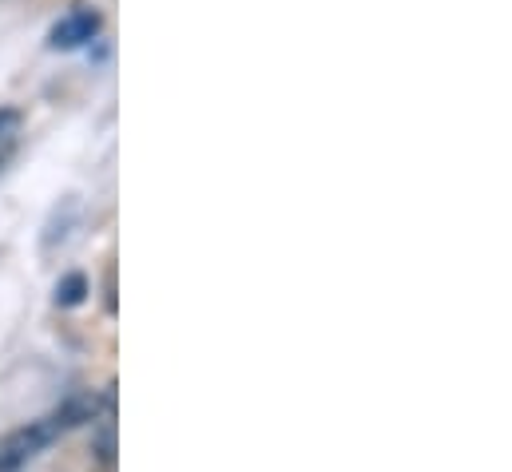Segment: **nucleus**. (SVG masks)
<instances>
[{
    "mask_svg": "<svg viewBox=\"0 0 512 472\" xmlns=\"http://www.w3.org/2000/svg\"><path fill=\"white\" fill-rule=\"evenodd\" d=\"M96 413V397H88V401H72V405H64L60 413H52V417H44V421H32L28 429H16L4 445H0V472H20L48 441H56L64 429H72V425H80L84 417H92Z\"/></svg>",
    "mask_w": 512,
    "mask_h": 472,
    "instance_id": "obj_1",
    "label": "nucleus"
},
{
    "mask_svg": "<svg viewBox=\"0 0 512 472\" xmlns=\"http://www.w3.org/2000/svg\"><path fill=\"white\" fill-rule=\"evenodd\" d=\"M100 32V12H92V8H76V12H68L56 28H52V48H64V52H72V48H84L92 36Z\"/></svg>",
    "mask_w": 512,
    "mask_h": 472,
    "instance_id": "obj_2",
    "label": "nucleus"
},
{
    "mask_svg": "<svg viewBox=\"0 0 512 472\" xmlns=\"http://www.w3.org/2000/svg\"><path fill=\"white\" fill-rule=\"evenodd\" d=\"M84 290H88V282H84L80 274H68V278L56 286V302H60V306H76V302L84 298Z\"/></svg>",
    "mask_w": 512,
    "mask_h": 472,
    "instance_id": "obj_3",
    "label": "nucleus"
},
{
    "mask_svg": "<svg viewBox=\"0 0 512 472\" xmlns=\"http://www.w3.org/2000/svg\"><path fill=\"white\" fill-rule=\"evenodd\" d=\"M112 453H116V437H112V425L104 429V437H100V461L104 465H112Z\"/></svg>",
    "mask_w": 512,
    "mask_h": 472,
    "instance_id": "obj_4",
    "label": "nucleus"
}]
</instances>
